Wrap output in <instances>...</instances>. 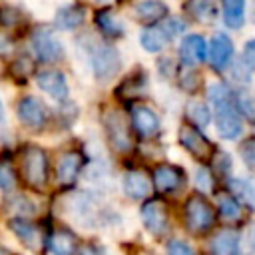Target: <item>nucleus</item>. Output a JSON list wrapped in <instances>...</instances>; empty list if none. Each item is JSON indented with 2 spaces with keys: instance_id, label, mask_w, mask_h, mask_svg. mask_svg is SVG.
I'll return each mask as SVG.
<instances>
[{
  "instance_id": "f257e3e1",
  "label": "nucleus",
  "mask_w": 255,
  "mask_h": 255,
  "mask_svg": "<svg viewBox=\"0 0 255 255\" xmlns=\"http://www.w3.org/2000/svg\"><path fill=\"white\" fill-rule=\"evenodd\" d=\"M209 102L213 104V114H215V126L221 137L225 139H235L243 131L241 124V112L235 104L233 92H229L225 86H211L209 88Z\"/></svg>"
},
{
  "instance_id": "f03ea898",
  "label": "nucleus",
  "mask_w": 255,
  "mask_h": 255,
  "mask_svg": "<svg viewBox=\"0 0 255 255\" xmlns=\"http://www.w3.org/2000/svg\"><path fill=\"white\" fill-rule=\"evenodd\" d=\"M22 177L32 189H44L50 177L48 155L38 145H26L22 149Z\"/></svg>"
},
{
  "instance_id": "7ed1b4c3",
  "label": "nucleus",
  "mask_w": 255,
  "mask_h": 255,
  "mask_svg": "<svg viewBox=\"0 0 255 255\" xmlns=\"http://www.w3.org/2000/svg\"><path fill=\"white\" fill-rule=\"evenodd\" d=\"M183 217H185L187 229L195 235H201V233H205L213 227L215 209L203 195L193 193V195L187 197V201L183 205Z\"/></svg>"
},
{
  "instance_id": "20e7f679",
  "label": "nucleus",
  "mask_w": 255,
  "mask_h": 255,
  "mask_svg": "<svg viewBox=\"0 0 255 255\" xmlns=\"http://www.w3.org/2000/svg\"><path fill=\"white\" fill-rule=\"evenodd\" d=\"M183 28L185 24L179 18H165L157 26H147L139 34V44L147 52H161L171 42L173 36H179L183 32Z\"/></svg>"
},
{
  "instance_id": "39448f33",
  "label": "nucleus",
  "mask_w": 255,
  "mask_h": 255,
  "mask_svg": "<svg viewBox=\"0 0 255 255\" xmlns=\"http://www.w3.org/2000/svg\"><path fill=\"white\" fill-rule=\"evenodd\" d=\"M104 126H106V133L108 139L112 143V147L120 153H126L131 149L133 145V135H131V128H129V120L122 110L110 108L104 114Z\"/></svg>"
},
{
  "instance_id": "423d86ee",
  "label": "nucleus",
  "mask_w": 255,
  "mask_h": 255,
  "mask_svg": "<svg viewBox=\"0 0 255 255\" xmlns=\"http://www.w3.org/2000/svg\"><path fill=\"white\" fill-rule=\"evenodd\" d=\"M90 62H92L94 76L100 82L112 80L122 70L120 52L114 46H110V44H98V46H94L90 50Z\"/></svg>"
},
{
  "instance_id": "0eeeda50",
  "label": "nucleus",
  "mask_w": 255,
  "mask_h": 255,
  "mask_svg": "<svg viewBox=\"0 0 255 255\" xmlns=\"http://www.w3.org/2000/svg\"><path fill=\"white\" fill-rule=\"evenodd\" d=\"M179 143L199 161H209L213 157L211 141L193 124H181L179 126Z\"/></svg>"
},
{
  "instance_id": "6e6552de",
  "label": "nucleus",
  "mask_w": 255,
  "mask_h": 255,
  "mask_svg": "<svg viewBox=\"0 0 255 255\" xmlns=\"http://www.w3.org/2000/svg\"><path fill=\"white\" fill-rule=\"evenodd\" d=\"M32 48L38 60L46 64H54L64 58V46L48 28H38L32 34Z\"/></svg>"
},
{
  "instance_id": "1a4fd4ad",
  "label": "nucleus",
  "mask_w": 255,
  "mask_h": 255,
  "mask_svg": "<svg viewBox=\"0 0 255 255\" xmlns=\"http://www.w3.org/2000/svg\"><path fill=\"white\" fill-rule=\"evenodd\" d=\"M16 114H18V120L22 126L30 128V129H42L48 122V110L46 106L34 98V96H24L20 102H18V108H16Z\"/></svg>"
},
{
  "instance_id": "9d476101",
  "label": "nucleus",
  "mask_w": 255,
  "mask_h": 255,
  "mask_svg": "<svg viewBox=\"0 0 255 255\" xmlns=\"http://www.w3.org/2000/svg\"><path fill=\"white\" fill-rule=\"evenodd\" d=\"M141 221L153 235H163L169 227V211L161 199H147L141 205Z\"/></svg>"
},
{
  "instance_id": "9b49d317",
  "label": "nucleus",
  "mask_w": 255,
  "mask_h": 255,
  "mask_svg": "<svg viewBox=\"0 0 255 255\" xmlns=\"http://www.w3.org/2000/svg\"><path fill=\"white\" fill-rule=\"evenodd\" d=\"M233 60V42L229 36L225 34H215L209 42V50H207V62L211 66L213 72L221 74L223 70H227V66Z\"/></svg>"
},
{
  "instance_id": "f8f14e48",
  "label": "nucleus",
  "mask_w": 255,
  "mask_h": 255,
  "mask_svg": "<svg viewBox=\"0 0 255 255\" xmlns=\"http://www.w3.org/2000/svg\"><path fill=\"white\" fill-rule=\"evenodd\" d=\"M129 120H131V124L135 128V131L141 137H151L159 129V118H157V114L151 108L143 106V104H133L131 106Z\"/></svg>"
},
{
  "instance_id": "ddd939ff",
  "label": "nucleus",
  "mask_w": 255,
  "mask_h": 255,
  "mask_svg": "<svg viewBox=\"0 0 255 255\" xmlns=\"http://www.w3.org/2000/svg\"><path fill=\"white\" fill-rule=\"evenodd\" d=\"M153 183L157 187V191L161 193H173L179 191L185 183V175L177 165H157L153 169Z\"/></svg>"
},
{
  "instance_id": "4468645a",
  "label": "nucleus",
  "mask_w": 255,
  "mask_h": 255,
  "mask_svg": "<svg viewBox=\"0 0 255 255\" xmlns=\"http://www.w3.org/2000/svg\"><path fill=\"white\" fill-rule=\"evenodd\" d=\"M8 227L16 235V239L22 245H26L28 249L38 251L42 247V233H40L38 225H34L32 221H28L24 217H12V219H8Z\"/></svg>"
},
{
  "instance_id": "2eb2a0df",
  "label": "nucleus",
  "mask_w": 255,
  "mask_h": 255,
  "mask_svg": "<svg viewBox=\"0 0 255 255\" xmlns=\"http://www.w3.org/2000/svg\"><path fill=\"white\" fill-rule=\"evenodd\" d=\"M38 88H42L50 98L54 100H66L68 98V80L58 70H44L36 76Z\"/></svg>"
},
{
  "instance_id": "dca6fc26",
  "label": "nucleus",
  "mask_w": 255,
  "mask_h": 255,
  "mask_svg": "<svg viewBox=\"0 0 255 255\" xmlns=\"http://www.w3.org/2000/svg\"><path fill=\"white\" fill-rule=\"evenodd\" d=\"M179 56H181V62L187 68L201 64L205 60V56H207V46H205L203 36H199V34L185 36L181 40V44H179Z\"/></svg>"
},
{
  "instance_id": "f3484780",
  "label": "nucleus",
  "mask_w": 255,
  "mask_h": 255,
  "mask_svg": "<svg viewBox=\"0 0 255 255\" xmlns=\"http://www.w3.org/2000/svg\"><path fill=\"white\" fill-rule=\"evenodd\" d=\"M82 163H84V157L80 151H64L58 159V165H56L58 181L62 185H72L76 181V177L80 175Z\"/></svg>"
},
{
  "instance_id": "a211bd4d",
  "label": "nucleus",
  "mask_w": 255,
  "mask_h": 255,
  "mask_svg": "<svg viewBox=\"0 0 255 255\" xmlns=\"http://www.w3.org/2000/svg\"><path fill=\"white\" fill-rule=\"evenodd\" d=\"M135 16L145 26H155L167 18V6L161 0H143L135 6Z\"/></svg>"
},
{
  "instance_id": "6ab92c4d",
  "label": "nucleus",
  "mask_w": 255,
  "mask_h": 255,
  "mask_svg": "<svg viewBox=\"0 0 255 255\" xmlns=\"http://www.w3.org/2000/svg\"><path fill=\"white\" fill-rule=\"evenodd\" d=\"M124 191L131 199H143V197H147L149 191H151V185H149L147 175L143 171H137V169L126 171V175H124Z\"/></svg>"
},
{
  "instance_id": "aec40b11",
  "label": "nucleus",
  "mask_w": 255,
  "mask_h": 255,
  "mask_svg": "<svg viewBox=\"0 0 255 255\" xmlns=\"http://www.w3.org/2000/svg\"><path fill=\"white\" fill-rule=\"evenodd\" d=\"M78 249V239L68 229H56L48 239L50 255H74Z\"/></svg>"
},
{
  "instance_id": "412c9836",
  "label": "nucleus",
  "mask_w": 255,
  "mask_h": 255,
  "mask_svg": "<svg viewBox=\"0 0 255 255\" xmlns=\"http://www.w3.org/2000/svg\"><path fill=\"white\" fill-rule=\"evenodd\" d=\"M213 255H239V235L233 229H221L211 239Z\"/></svg>"
},
{
  "instance_id": "4be33fe9",
  "label": "nucleus",
  "mask_w": 255,
  "mask_h": 255,
  "mask_svg": "<svg viewBox=\"0 0 255 255\" xmlns=\"http://www.w3.org/2000/svg\"><path fill=\"white\" fill-rule=\"evenodd\" d=\"M84 16H86V12L80 4H68V6H62L56 12L54 24L60 30H76L84 22Z\"/></svg>"
},
{
  "instance_id": "5701e85b",
  "label": "nucleus",
  "mask_w": 255,
  "mask_h": 255,
  "mask_svg": "<svg viewBox=\"0 0 255 255\" xmlns=\"http://www.w3.org/2000/svg\"><path fill=\"white\" fill-rule=\"evenodd\" d=\"M94 20H96L98 30H100L106 38H112V40H114V38L124 36V26H122V22L118 20V16H116L112 10H108V8H100V10L96 12Z\"/></svg>"
},
{
  "instance_id": "b1692460",
  "label": "nucleus",
  "mask_w": 255,
  "mask_h": 255,
  "mask_svg": "<svg viewBox=\"0 0 255 255\" xmlns=\"http://www.w3.org/2000/svg\"><path fill=\"white\" fill-rule=\"evenodd\" d=\"M145 82H147V78H145V74L143 72H137V74H131L128 80H124L122 84H120V88L116 90V94L120 96V98H124V100H135V98H139L143 92H145Z\"/></svg>"
},
{
  "instance_id": "393cba45",
  "label": "nucleus",
  "mask_w": 255,
  "mask_h": 255,
  "mask_svg": "<svg viewBox=\"0 0 255 255\" xmlns=\"http://www.w3.org/2000/svg\"><path fill=\"white\" fill-rule=\"evenodd\" d=\"M245 2L247 0H221L223 20L229 28H241L245 22Z\"/></svg>"
},
{
  "instance_id": "a878e982",
  "label": "nucleus",
  "mask_w": 255,
  "mask_h": 255,
  "mask_svg": "<svg viewBox=\"0 0 255 255\" xmlns=\"http://www.w3.org/2000/svg\"><path fill=\"white\" fill-rule=\"evenodd\" d=\"M187 116L195 128H205L209 124V108L203 102H191L187 106Z\"/></svg>"
},
{
  "instance_id": "bb28decb",
  "label": "nucleus",
  "mask_w": 255,
  "mask_h": 255,
  "mask_svg": "<svg viewBox=\"0 0 255 255\" xmlns=\"http://www.w3.org/2000/svg\"><path fill=\"white\" fill-rule=\"evenodd\" d=\"M189 12L197 20L207 22L215 16V4H213V0H191L189 2Z\"/></svg>"
},
{
  "instance_id": "cd10ccee",
  "label": "nucleus",
  "mask_w": 255,
  "mask_h": 255,
  "mask_svg": "<svg viewBox=\"0 0 255 255\" xmlns=\"http://www.w3.org/2000/svg\"><path fill=\"white\" fill-rule=\"evenodd\" d=\"M219 213L223 219L227 221H237L241 217V207L239 203L235 201V197L231 195H221L219 197Z\"/></svg>"
},
{
  "instance_id": "c85d7f7f",
  "label": "nucleus",
  "mask_w": 255,
  "mask_h": 255,
  "mask_svg": "<svg viewBox=\"0 0 255 255\" xmlns=\"http://www.w3.org/2000/svg\"><path fill=\"white\" fill-rule=\"evenodd\" d=\"M229 187H231V191L239 199H243L249 205H255V189H253V185L249 181H245V179H231Z\"/></svg>"
},
{
  "instance_id": "c756f323",
  "label": "nucleus",
  "mask_w": 255,
  "mask_h": 255,
  "mask_svg": "<svg viewBox=\"0 0 255 255\" xmlns=\"http://www.w3.org/2000/svg\"><path fill=\"white\" fill-rule=\"evenodd\" d=\"M16 187V173L8 161H0V189L12 191Z\"/></svg>"
},
{
  "instance_id": "7c9ffc66",
  "label": "nucleus",
  "mask_w": 255,
  "mask_h": 255,
  "mask_svg": "<svg viewBox=\"0 0 255 255\" xmlns=\"http://www.w3.org/2000/svg\"><path fill=\"white\" fill-rule=\"evenodd\" d=\"M233 98H235V104L243 116L255 118V100L247 92H237V94H233Z\"/></svg>"
},
{
  "instance_id": "2f4dec72",
  "label": "nucleus",
  "mask_w": 255,
  "mask_h": 255,
  "mask_svg": "<svg viewBox=\"0 0 255 255\" xmlns=\"http://www.w3.org/2000/svg\"><path fill=\"white\" fill-rule=\"evenodd\" d=\"M239 153H241V159H243L249 167L255 169V135L243 139V143H241V147H239Z\"/></svg>"
},
{
  "instance_id": "473e14b6",
  "label": "nucleus",
  "mask_w": 255,
  "mask_h": 255,
  "mask_svg": "<svg viewBox=\"0 0 255 255\" xmlns=\"http://www.w3.org/2000/svg\"><path fill=\"white\" fill-rule=\"evenodd\" d=\"M20 18H22V14L14 6H0V24L2 26L12 28L20 22Z\"/></svg>"
},
{
  "instance_id": "72a5a7b5",
  "label": "nucleus",
  "mask_w": 255,
  "mask_h": 255,
  "mask_svg": "<svg viewBox=\"0 0 255 255\" xmlns=\"http://www.w3.org/2000/svg\"><path fill=\"white\" fill-rule=\"evenodd\" d=\"M199 82H201V78H199V74L195 72V70H187V72H183L181 76H179V86L183 88V90H195L197 86H199Z\"/></svg>"
},
{
  "instance_id": "f704fd0d",
  "label": "nucleus",
  "mask_w": 255,
  "mask_h": 255,
  "mask_svg": "<svg viewBox=\"0 0 255 255\" xmlns=\"http://www.w3.org/2000/svg\"><path fill=\"white\" fill-rule=\"evenodd\" d=\"M195 181H197V187L203 189V191H211L213 189V175L207 167H199L197 173H195Z\"/></svg>"
},
{
  "instance_id": "c9c22d12",
  "label": "nucleus",
  "mask_w": 255,
  "mask_h": 255,
  "mask_svg": "<svg viewBox=\"0 0 255 255\" xmlns=\"http://www.w3.org/2000/svg\"><path fill=\"white\" fill-rule=\"evenodd\" d=\"M211 163H213V167H215L221 175H227V173H229V169H231V159H229V155H227V153H223V151L213 153Z\"/></svg>"
},
{
  "instance_id": "e433bc0d",
  "label": "nucleus",
  "mask_w": 255,
  "mask_h": 255,
  "mask_svg": "<svg viewBox=\"0 0 255 255\" xmlns=\"http://www.w3.org/2000/svg\"><path fill=\"white\" fill-rule=\"evenodd\" d=\"M167 255H193V249L181 239H171L167 243Z\"/></svg>"
},
{
  "instance_id": "4c0bfd02",
  "label": "nucleus",
  "mask_w": 255,
  "mask_h": 255,
  "mask_svg": "<svg viewBox=\"0 0 255 255\" xmlns=\"http://www.w3.org/2000/svg\"><path fill=\"white\" fill-rule=\"evenodd\" d=\"M32 66H34V64H32V62H30L26 56H22V58H18V60L12 64V74H14V76L18 74V76L26 78V76L32 72Z\"/></svg>"
},
{
  "instance_id": "58836bf2",
  "label": "nucleus",
  "mask_w": 255,
  "mask_h": 255,
  "mask_svg": "<svg viewBox=\"0 0 255 255\" xmlns=\"http://www.w3.org/2000/svg\"><path fill=\"white\" fill-rule=\"evenodd\" d=\"M243 62L247 64L249 70L255 72V38L245 44V48H243Z\"/></svg>"
},
{
  "instance_id": "ea45409f",
  "label": "nucleus",
  "mask_w": 255,
  "mask_h": 255,
  "mask_svg": "<svg viewBox=\"0 0 255 255\" xmlns=\"http://www.w3.org/2000/svg\"><path fill=\"white\" fill-rule=\"evenodd\" d=\"M6 137H10V128H8L4 104H2V100H0V139H6Z\"/></svg>"
},
{
  "instance_id": "a19ab883",
  "label": "nucleus",
  "mask_w": 255,
  "mask_h": 255,
  "mask_svg": "<svg viewBox=\"0 0 255 255\" xmlns=\"http://www.w3.org/2000/svg\"><path fill=\"white\" fill-rule=\"evenodd\" d=\"M80 255H104V253H102V249L96 247V245H86V247H82Z\"/></svg>"
}]
</instances>
